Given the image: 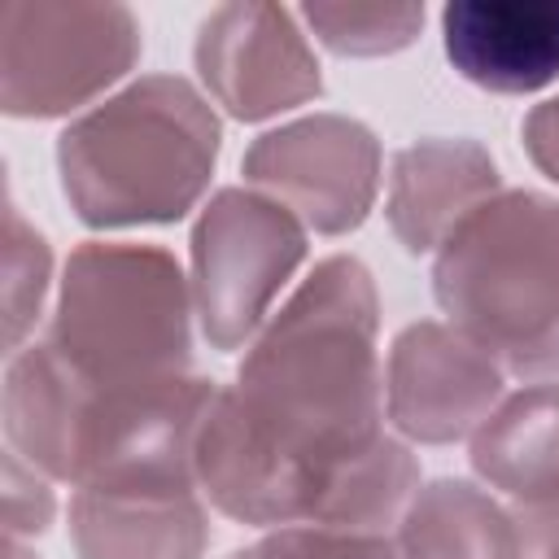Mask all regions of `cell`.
Returning a JSON list of instances; mask_svg holds the SVG:
<instances>
[{
    "instance_id": "cell-14",
    "label": "cell",
    "mask_w": 559,
    "mask_h": 559,
    "mask_svg": "<svg viewBox=\"0 0 559 559\" xmlns=\"http://www.w3.org/2000/svg\"><path fill=\"white\" fill-rule=\"evenodd\" d=\"M79 559H201L210 546L205 493H70Z\"/></svg>"
},
{
    "instance_id": "cell-21",
    "label": "cell",
    "mask_w": 559,
    "mask_h": 559,
    "mask_svg": "<svg viewBox=\"0 0 559 559\" xmlns=\"http://www.w3.org/2000/svg\"><path fill=\"white\" fill-rule=\"evenodd\" d=\"M4 559H39L26 542H4Z\"/></svg>"
},
{
    "instance_id": "cell-4",
    "label": "cell",
    "mask_w": 559,
    "mask_h": 559,
    "mask_svg": "<svg viewBox=\"0 0 559 559\" xmlns=\"http://www.w3.org/2000/svg\"><path fill=\"white\" fill-rule=\"evenodd\" d=\"M432 297L507 376L559 380V197H489L432 253Z\"/></svg>"
},
{
    "instance_id": "cell-18",
    "label": "cell",
    "mask_w": 559,
    "mask_h": 559,
    "mask_svg": "<svg viewBox=\"0 0 559 559\" xmlns=\"http://www.w3.org/2000/svg\"><path fill=\"white\" fill-rule=\"evenodd\" d=\"M227 559H397V546L389 533H371V528L288 524V528H266L253 546H240Z\"/></svg>"
},
{
    "instance_id": "cell-6",
    "label": "cell",
    "mask_w": 559,
    "mask_h": 559,
    "mask_svg": "<svg viewBox=\"0 0 559 559\" xmlns=\"http://www.w3.org/2000/svg\"><path fill=\"white\" fill-rule=\"evenodd\" d=\"M306 253L310 231L293 210L258 188H218L201 205L188 240L197 328L210 349H249Z\"/></svg>"
},
{
    "instance_id": "cell-10",
    "label": "cell",
    "mask_w": 559,
    "mask_h": 559,
    "mask_svg": "<svg viewBox=\"0 0 559 559\" xmlns=\"http://www.w3.org/2000/svg\"><path fill=\"white\" fill-rule=\"evenodd\" d=\"M507 397V371L441 319L406 323L384 362V415L406 445L472 441Z\"/></svg>"
},
{
    "instance_id": "cell-11",
    "label": "cell",
    "mask_w": 559,
    "mask_h": 559,
    "mask_svg": "<svg viewBox=\"0 0 559 559\" xmlns=\"http://www.w3.org/2000/svg\"><path fill=\"white\" fill-rule=\"evenodd\" d=\"M467 459L476 480L507 502L524 555H559V380L507 393L476 428Z\"/></svg>"
},
{
    "instance_id": "cell-15",
    "label": "cell",
    "mask_w": 559,
    "mask_h": 559,
    "mask_svg": "<svg viewBox=\"0 0 559 559\" xmlns=\"http://www.w3.org/2000/svg\"><path fill=\"white\" fill-rule=\"evenodd\" d=\"M393 546L397 559H528L507 502L459 476L415 489L397 515Z\"/></svg>"
},
{
    "instance_id": "cell-3",
    "label": "cell",
    "mask_w": 559,
    "mask_h": 559,
    "mask_svg": "<svg viewBox=\"0 0 559 559\" xmlns=\"http://www.w3.org/2000/svg\"><path fill=\"white\" fill-rule=\"evenodd\" d=\"M223 127L183 74H140L57 135L61 197L96 231L188 218L218 166Z\"/></svg>"
},
{
    "instance_id": "cell-8",
    "label": "cell",
    "mask_w": 559,
    "mask_h": 559,
    "mask_svg": "<svg viewBox=\"0 0 559 559\" xmlns=\"http://www.w3.org/2000/svg\"><path fill=\"white\" fill-rule=\"evenodd\" d=\"M384 153L376 131L349 114H306L262 131L245 157V188L275 197L306 231H358L380 197Z\"/></svg>"
},
{
    "instance_id": "cell-9",
    "label": "cell",
    "mask_w": 559,
    "mask_h": 559,
    "mask_svg": "<svg viewBox=\"0 0 559 559\" xmlns=\"http://www.w3.org/2000/svg\"><path fill=\"white\" fill-rule=\"evenodd\" d=\"M192 66L201 87L236 122H266L319 100L323 70L301 17L284 4L236 0L201 17Z\"/></svg>"
},
{
    "instance_id": "cell-7",
    "label": "cell",
    "mask_w": 559,
    "mask_h": 559,
    "mask_svg": "<svg viewBox=\"0 0 559 559\" xmlns=\"http://www.w3.org/2000/svg\"><path fill=\"white\" fill-rule=\"evenodd\" d=\"M144 52L127 4L9 0L0 17V109L9 118H66L122 83Z\"/></svg>"
},
{
    "instance_id": "cell-20",
    "label": "cell",
    "mask_w": 559,
    "mask_h": 559,
    "mask_svg": "<svg viewBox=\"0 0 559 559\" xmlns=\"http://www.w3.org/2000/svg\"><path fill=\"white\" fill-rule=\"evenodd\" d=\"M520 135H524V153L533 157V166L559 183V92L546 96L542 105H533L520 122Z\"/></svg>"
},
{
    "instance_id": "cell-19",
    "label": "cell",
    "mask_w": 559,
    "mask_h": 559,
    "mask_svg": "<svg viewBox=\"0 0 559 559\" xmlns=\"http://www.w3.org/2000/svg\"><path fill=\"white\" fill-rule=\"evenodd\" d=\"M57 515V493L52 480L31 467L22 454H4V533L9 542L39 537Z\"/></svg>"
},
{
    "instance_id": "cell-1",
    "label": "cell",
    "mask_w": 559,
    "mask_h": 559,
    "mask_svg": "<svg viewBox=\"0 0 559 559\" xmlns=\"http://www.w3.org/2000/svg\"><path fill=\"white\" fill-rule=\"evenodd\" d=\"M380 293L362 258L328 253L249 341L197 437L205 502L249 528L397 524L419 459L389 428Z\"/></svg>"
},
{
    "instance_id": "cell-12",
    "label": "cell",
    "mask_w": 559,
    "mask_h": 559,
    "mask_svg": "<svg viewBox=\"0 0 559 559\" xmlns=\"http://www.w3.org/2000/svg\"><path fill=\"white\" fill-rule=\"evenodd\" d=\"M502 192L493 153L472 135H424L393 153L384 218L406 253H437L450 231Z\"/></svg>"
},
{
    "instance_id": "cell-13",
    "label": "cell",
    "mask_w": 559,
    "mask_h": 559,
    "mask_svg": "<svg viewBox=\"0 0 559 559\" xmlns=\"http://www.w3.org/2000/svg\"><path fill=\"white\" fill-rule=\"evenodd\" d=\"M441 44L472 87L533 96L559 79V0H454L441 9Z\"/></svg>"
},
{
    "instance_id": "cell-2",
    "label": "cell",
    "mask_w": 559,
    "mask_h": 559,
    "mask_svg": "<svg viewBox=\"0 0 559 559\" xmlns=\"http://www.w3.org/2000/svg\"><path fill=\"white\" fill-rule=\"evenodd\" d=\"M218 384H87L44 341L9 354L4 437L48 480L87 493H201L197 437Z\"/></svg>"
},
{
    "instance_id": "cell-5",
    "label": "cell",
    "mask_w": 559,
    "mask_h": 559,
    "mask_svg": "<svg viewBox=\"0 0 559 559\" xmlns=\"http://www.w3.org/2000/svg\"><path fill=\"white\" fill-rule=\"evenodd\" d=\"M192 280L162 245L83 240L70 249L44 345L87 384L192 376Z\"/></svg>"
},
{
    "instance_id": "cell-17",
    "label": "cell",
    "mask_w": 559,
    "mask_h": 559,
    "mask_svg": "<svg viewBox=\"0 0 559 559\" xmlns=\"http://www.w3.org/2000/svg\"><path fill=\"white\" fill-rule=\"evenodd\" d=\"M52 288V249L44 231L26 223L17 201L4 210V345L17 354L35 323L44 319V301Z\"/></svg>"
},
{
    "instance_id": "cell-16",
    "label": "cell",
    "mask_w": 559,
    "mask_h": 559,
    "mask_svg": "<svg viewBox=\"0 0 559 559\" xmlns=\"http://www.w3.org/2000/svg\"><path fill=\"white\" fill-rule=\"evenodd\" d=\"M301 26L336 57H389L419 39L424 4H301Z\"/></svg>"
},
{
    "instance_id": "cell-22",
    "label": "cell",
    "mask_w": 559,
    "mask_h": 559,
    "mask_svg": "<svg viewBox=\"0 0 559 559\" xmlns=\"http://www.w3.org/2000/svg\"><path fill=\"white\" fill-rule=\"evenodd\" d=\"M550 559H559V555H550Z\"/></svg>"
}]
</instances>
